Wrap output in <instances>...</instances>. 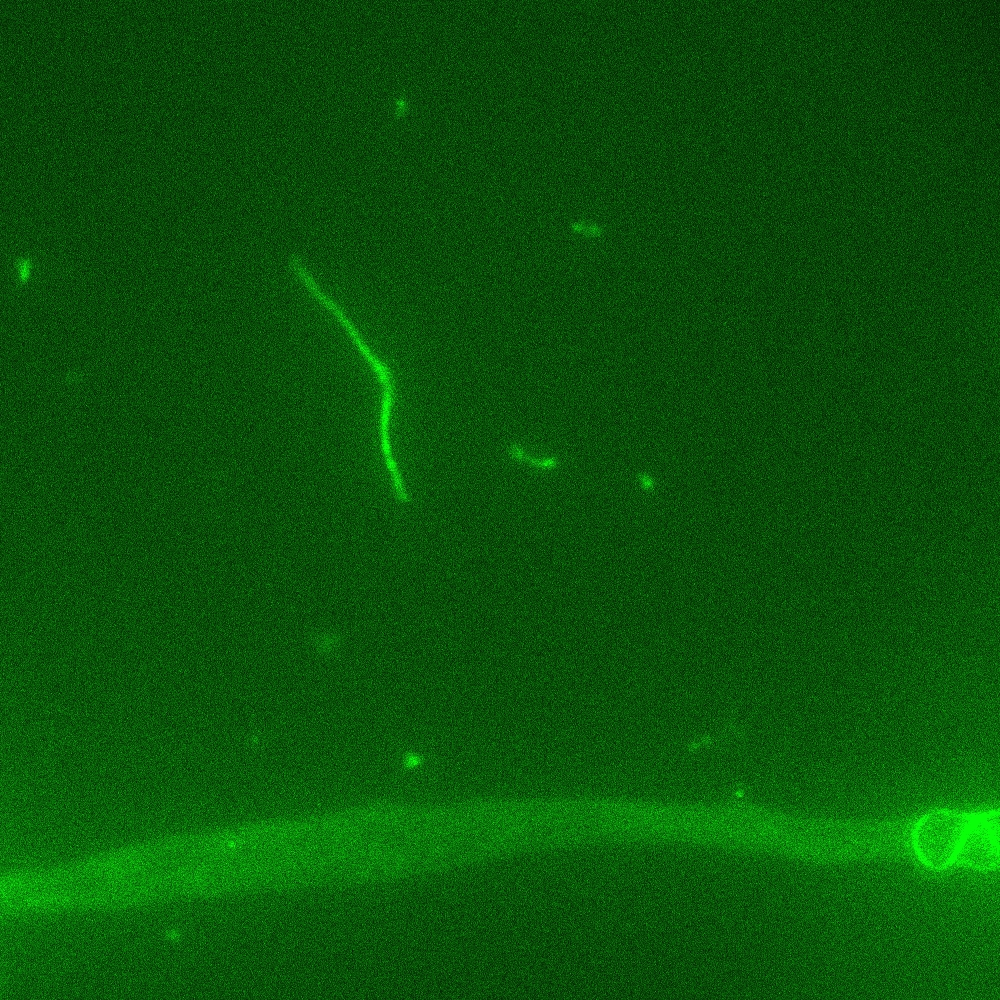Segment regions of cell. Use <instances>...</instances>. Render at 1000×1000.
I'll use <instances>...</instances> for the list:
<instances>
[{"mask_svg":"<svg viewBox=\"0 0 1000 1000\" xmlns=\"http://www.w3.org/2000/svg\"><path fill=\"white\" fill-rule=\"evenodd\" d=\"M974 814L935 810L915 822L911 846L919 860L932 870H945L956 864Z\"/></svg>","mask_w":1000,"mask_h":1000,"instance_id":"6da1fadb","label":"cell"},{"mask_svg":"<svg viewBox=\"0 0 1000 1000\" xmlns=\"http://www.w3.org/2000/svg\"><path fill=\"white\" fill-rule=\"evenodd\" d=\"M956 864L977 870H993L999 866L998 812L974 814Z\"/></svg>","mask_w":1000,"mask_h":1000,"instance_id":"3957f363","label":"cell"},{"mask_svg":"<svg viewBox=\"0 0 1000 1000\" xmlns=\"http://www.w3.org/2000/svg\"><path fill=\"white\" fill-rule=\"evenodd\" d=\"M333 319L342 328L349 341L356 349L364 362L371 369L381 389L379 436L380 445L387 470L393 484L394 491L401 493L405 490V485L394 459L389 427L392 409L395 402V379L391 367L371 348L362 335L358 326L351 319L344 308H338L333 313Z\"/></svg>","mask_w":1000,"mask_h":1000,"instance_id":"7a4b0ae2","label":"cell"},{"mask_svg":"<svg viewBox=\"0 0 1000 1000\" xmlns=\"http://www.w3.org/2000/svg\"><path fill=\"white\" fill-rule=\"evenodd\" d=\"M509 455L511 458L517 461L526 462L530 465L540 468V469H553L558 465V460L555 457L544 458V459H534L529 457L523 450V448L518 444H512L509 447Z\"/></svg>","mask_w":1000,"mask_h":1000,"instance_id":"277c9868","label":"cell"},{"mask_svg":"<svg viewBox=\"0 0 1000 1000\" xmlns=\"http://www.w3.org/2000/svg\"><path fill=\"white\" fill-rule=\"evenodd\" d=\"M574 229L589 235L598 236L602 233L601 228L596 225H590L585 223H576L573 225Z\"/></svg>","mask_w":1000,"mask_h":1000,"instance_id":"5b68a950","label":"cell"}]
</instances>
